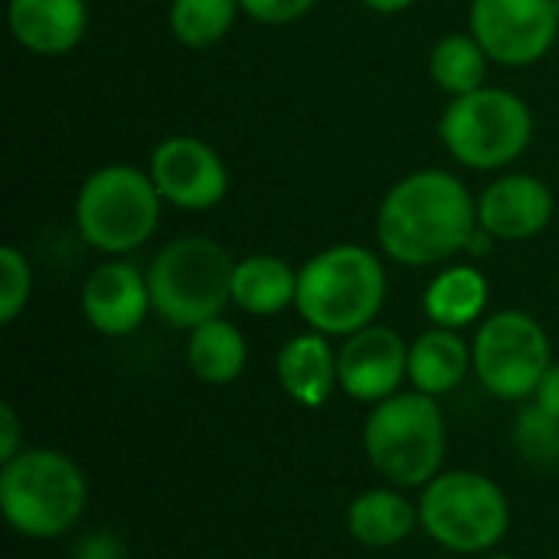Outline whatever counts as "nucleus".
Segmentation results:
<instances>
[{
  "label": "nucleus",
  "mask_w": 559,
  "mask_h": 559,
  "mask_svg": "<svg viewBox=\"0 0 559 559\" xmlns=\"http://www.w3.org/2000/svg\"><path fill=\"white\" fill-rule=\"evenodd\" d=\"M360 442L370 468L383 478V485L423 491L439 472H445V413L436 396H426L419 390L396 393L370 406Z\"/></svg>",
  "instance_id": "obj_4"
},
{
  "label": "nucleus",
  "mask_w": 559,
  "mask_h": 559,
  "mask_svg": "<svg viewBox=\"0 0 559 559\" xmlns=\"http://www.w3.org/2000/svg\"><path fill=\"white\" fill-rule=\"evenodd\" d=\"M386 301V269L377 252L344 242L321 249L298 269L295 308L324 337H350L370 324Z\"/></svg>",
  "instance_id": "obj_2"
},
{
  "label": "nucleus",
  "mask_w": 559,
  "mask_h": 559,
  "mask_svg": "<svg viewBox=\"0 0 559 559\" xmlns=\"http://www.w3.org/2000/svg\"><path fill=\"white\" fill-rule=\"evenodd\" d=\"M341 393L354 403L377 406L409 383V344L386 324H370L344 337L337 350Z\"/></svg>",
  "instance_id": "obj_12"
},
{
  "label": "nucleus",
  "mask_w": 559,
  "mask_h": 559,
  "mask_svg": "<svg viewBox=\"0 0 559 559\" xmlns=\"http://www.w3.org/2000/svg\"><path fill=\"white\" fill-rule=\"evenodd\" d=\"M79 305L92 331L105 337H128L154 311L147 272L131 262H102L88 272Z\"/></svg>",
  "instance_id": "obj_13"
},
{
  "label": "nucleus",
  "mask_w": 559,
  "mask_h": 559,
  "mask_svg": "<svg viewBox=\"0 0 559 559\" xmlns=\"http://www.w3.org/2000/svg\"><path fill=\"white\" fill-rule=\"evenodd\" d=\"M554 364L550 334L527 311H498L485 318L472 341L475 380L504 403H524L537 393Z\"/></svg>",
  "instance_id": "obj_9"
},
{
  "label": "nucleus",
  "mask_w": 559,
  "mask_h": 559,
  "mask_svg": "<svg viewBox=\"0 0 559 559\" xmlns=\"http://www.w3.org/2000/svg\"><path fill=\"white\" fill-rule=\"evenodd\" d=\"M554 219V193L534 174L498 177L478 197V226L498 242H524L540 236Z\"/></svg>",
  "instance_id": "obj_14"
},
{
  "label": "nucleus",
  "mask_w": 559,
  "mask_h": 559,
  "mask_svg": "<svg viewBox=\"0 0 559 559\" xmlns=\"http://www.w3.org/2000/svg\"><path fill=\"white\" fill-rule=\"evenodd\" d=\"M23 419L16 416L13 403H0V465L23 452Z\"/></svg>",
  "instance_id": "obj_27"
},
{
  "label": "nucleus",
  "mask_w": 559,
  "mask_h": 559,
  "mask_svg": "<svg viewBox=\"0 0 559 559\" xmlns=\"http://www.w3.org/2000/svg\"><path fill=\"white\" fill-rule=\"evenodd\" d=\"M298 298V272L278 255H246L233 272V305L252 318H275Z\"/></svg>",
  "instance_id": "obj_20"
},
{
  "label": "nucleus",
  "mask_w": 559,
  "mask_h": 559,
  "mask_svg": "<svg viewBox=\"0 0 559 559\" xmlns=\"http://www.w3.org/2000/svg\"><path fill=\"white\" fill-rule=\"evenodd\" d=\"M233 255L206 236L170 239L147 265L151 305L170 328L193 331L233 305Z\"/></svg>",
  "instance_id": "obj_6"
},
{
  "label": "nucleus",
  "mask_w": 559,
  "mask_h": 559,
  "mask_svg": "<svg viewBox=\"0 0 559 559\" xmlns=\"http://www.w3.org/2000/svg\"><path fill=\"white\" fill-rule=\"evenodd\" d=\"M478 229V200L445 170H416L390 187L377 210L383 252L409 269L442 265L465 252Z\"/></svg>",
  "instance_id": "obj_1"
},
{
  "label": "nucleus",
  "mask_w": 559,
  "mask_h": 559,
  "mask_svg": "<svg viewBox=\"0 0 559 559\" xmlns=\"http://www.w3.org/2000/svg\"><path fill=\"white\" fill-rule=\"evenodd\" d=\"M416 527H423L419 504L409 501L403 488H367L347 504V534L367 550H393L406 544Z\"/></svg>",
  "instance_id": "obj_17"
},
{
  "label": "nucleus",
  "mask_w": 559,
  "mask_h": 559,
  "mask_svg": "<svg viewBox=\"0 0 559 559\" xmlns=\"http://www.w3.org/2000/svg\"><path fill=\"white\" fill-rule=\"evenodd\" d=\"M537 406H544L550 416H557L559 419V364L554 360L550 364V370L544 373V380H540V386H537V393L531 396Z\"/></svg>",
  "instance_id": "obj_29"
},
{
  "label": "nucleus",
  "mask_w": 559,
  "mask_h": 559,
  "mask_svg": "<svg viewBox=\"0 0 559 559\" xmlns=\"http://www.w3.org/2000/svg\"><path fill=\"white\" fill-rule=\"evenodd\" d=\"M514 449L531 465H557L559 462V419L550 416L534 400L514 416Z\"/></svg>",
  "instance_id": "obj_24"
},
{
  "label": "nucleus",
  "mask_w": 559,
  "mask_h": 559,
  "mask_svg": "<svg viewBox=\"0 0 559 559\" xmlns=\"http://www.w3.org/2000/svg\"><path fill=\"white\" fill-rule=\"evenodd\" d=\"M488 62H491L488 52L481 49V43L472 33H452V36H445V39H439L432 46L429 72H432V79H436V85L442 92L459 98V95L485 88Z\"/></svg>",
  "instance_id": "obj_22"
},
{
  "label": "nucleus",
  "mask_w": 559,
  "mask_h": 559,
  "mask_svg": "<svg viewBox=\"0 0 559 559\" xmlns=\"http://www.w3.org/2000/svg\"><path fill=\"white\" fill-rule=\"evenodd\" d=\"M318 0H239V7L259 20V23H269V26H282V23H295L301 20Z\"/></svg>",
  "instance_id": "obj_26"
},
{
  "label": "nucleus",
  "mask_w": 559,
  "mask_h": 559,
  "mask_svg": "<svg viewBox=\"0 0 559 559\" xmlns=\"http://www.w3.org/2000/svg\"><path fill=\"white\" fill-rule=\"evenodd\" d=\"M472 36L501 66L540 62L559 36V0H472Z\"/></svg>",
  "instance_id": "obj_10"
},
{
  "label": "nucleus",
  "mask_w": 559,
  "mask_h": 559,
  "mask_svg": "<svg viewBox=\"0 0 559 559\" xmlns=\"http://www.w3.org/2000/svg\"><path fill=\"white\" fill-rule=\"evenodd\" d=\"M275 377L292 403L305 409H321L341 390L337 350L331 347V337L305 331L285 341L275 357Z\"/></svg>",
  "instance_id": "obj_16"
},
{
  "label": "nucleus",
  "mask_w": 559,
  "mask_h": 559,
  "mask_svg": "<svg viewBox=\"0 0 559 559\" xmlns=\"http://www.w3.org/2000/svg\"><path fill=\"white\" fill-rule=\"evenodd\" d=\"M239 10V0H170V33L190 49H206L233 29Z\"/></svg>",
  "instance_id": "obj_23"
},
{
  "label": "nucleus",
  "mask_w": 559,
  "mask_h": 559,
  "mask_svg": "<svg viewBox=\"0 0 559 559\" xmlns=\"http://www.w3.org/2000/svg\"><path fill=\"white\" fill-rule=\"evenodd\" d=\"M491 288L481 269L475 265H445L423 295V311L432 321V328L462 331L481 321L488 308Z\"/></svg>",
  "instance_id": "obj_19"
},
{
  "label": "nucleus",
  "mask_w": 559,
  "mask_h": 559,
  "mask_svg": "<svg viewBox=\"0 0 559 559\" xmlns=\"http://www.w3.org/2000/svg\"><path fill=\"white\" fill-rule=\"evenodd\" d=\"M439 134L459 164L472 170H501L527 151L534 115L521 95L485 85L452 98L439 121Z\"/></svg>",
  "instance_id": "obj_8"
},
{
  "label": "nucleus",
  "mask_w": 559,
  "mask_h": 559,
  "mask_svg": "<svg viewBox=\"0 0 559 559\" xmlns=\"http://www.w3.org/2000/svg\"><path fill=\"white\" fill-rule=\"evenodd\" d=\"M75 559H124V544L111 531H95L79 540Z\"/></svg>",
  "instance_id": "obj_28"
},
{
  "label": "nucleus",
  "mask_w": 559,
  "mask_h": 559,
  "mask_svg": "<svg viewBox=\"0 0 559 559\" xmlns=\"http://www.w3.org/2000/svg\"><path fill=\"white\" fill-rule=\"evenodd\" d=\"M472 373V344L449 328H429L409 344V383L426 396L455 393Z\"/></svg>",
  "instance_id": "obj_18"
},
{
  "label": "nucleus",
  "mask_w": 559,
  "mask_h": 559,
  "mask_svg": "<svg viewBox=\"0 0 559 559\" xmlns=\"http://www.w3.org/2000/svg\"><path fill=\"white\" fill-rule=\"evenodd\" d=\"M416 0H364V7H370V10H377V13H403V10H409Z\"/></svg>",
  "instance_id": "obj_30"
},
{
  "label": "nucleus",
  "mask_w": 559,
  "mask_h": 559,
  "mask_svg": "<svg viewBox=\"0 0 559 559\" xmlns=\"http://www.w3.org/2000/svg\"><path fill=\"white\" fill-rule=\"evenodd\" d=\"M160 203L151 174L128 164H108L88 174L79 187L75 226L92 249L128 255L157 233Z\"/></svg>",
  "instance_id": "obj_7"
},
{
  "label": "nucleus",
  "mask_w": 559,
  "mask_h": 559,
  "mask_svg": "<svg viewBox=\"0 0 559 559\" xmlns=\"http://www.w3.org/2000/svg\"><path fill=\"white\" fill-rule=\"evenodd\" d=\"M164 203L177 210H213L229 190V170L216 147L200 138L174 134L160 141L147 167Z\"/></svg>",
  "instance_id": "obj_11"
},
{
  "label": "nucleus",
  "mask_w": 559,
  "mask_h": 559,
  "mask_svg": "<svg viewBox=\"0 0 559 559\" xmlns=\"http://www.w3.org/2000/svg\"><path fill=\"white\" fill-rule=\"evenodd\" d=\"M478 559H518V557H511V554H501V550H495V554H485V557H478Z\"/></svg>",
  "instance_id": "obj_31"
},
{
  "label": "nucleus",
  "mask_w": 559,
  "mask_h": 559,
  "mask_svg": "<svg viewBox=\"0 0 559 559\" xmlns=\"http://www.w3.org/2000/svg\"><path fill=\"white\" fill-rule=\"evenodd\" d=\"M88 508V478L59 449H23L0 465V514L26 540L72 534Z\"/></svg>",
  "instance_id": "obj_3"
},
{
  "label": "nucleus",
  "mask_w": 559,
  "mask_h": 559,
  "mask_svg": "<svg viewBox=\"0 0 559 559\" xmlns=\"http://www.w3.org/2000/svg\"><path fill=\"white\" fill-rule=\"evenodd\" d=\"M13 39L36 56L72 52L88 29L85 0H7Z\"/></svg>",
  "instance_id": "obj_15"
},
{
  "label": "nucleus",
  "mask_w": 559,
  "mask_h": 559,
  "mask_svg": "<svg viewBox=\"0 0 559 559\" xmlns=\"http://www.w3.org/2000/svg\"><path fill=\"white\" fill-rule=\"evenodd\" d=\"M33 295V269L16 246L0 249V321L13 324Z\"/></svg>",
  "instance_id": "obj_25"
},
{
  "label": "nucleus",
  "mask_w": 559,
  "mask_h": 559,
  "mask_svg": "<svg viewBox=\"0 0 559 559\" xmlns=\"http://www.w3.org/2000/svg\"><path fill=\"white\" fill-rule=\"evenodd\" d=\"M246 364H249V344L233 321L213 318L187 334V367L200 383L229 386L242 377Z\"/></svg>",
  "instance_id": "obj_21"
},
{
  "label": "nucleus",
  "mask_w": 559,
  "mask_h": 559,
  "mask_svg": "<svg viewBox=\"0 0 559 559\" xmlns=\"http://www.w3.org/2000/svg\"><path fill=\"white\" fill-rule=\"evenodd\" d=\"M419 524L436 547L459 557H485L511 531V501L485 472L449 468L419 491Z\"/></svg>",
  "instance_id": "obj_5"
}]
</instances>
